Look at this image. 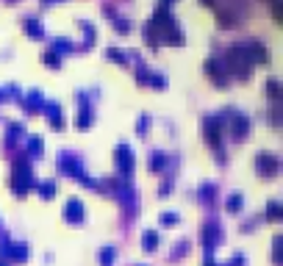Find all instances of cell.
I'll return each instance as SVG.
<instances>
[{"instance_id":"3957f363","label":"cell","mask_w":283,"mask_h":266,"mask_svg":"<svg viewBox=\"0 0 283 266\" xmlns=\"http://www.w3.org/2000/svg\"><path fill=\"white\" fill-rule=\"evenodd\" d=\"M64 214H67V219H81V216H84V208H81V203L73 197L67 203V211H64Z\"/></svg>"},{"instance_id":"5b68a950","label":"cell","mask_w":283,"mask_h":266,"mask_svg":"<svg viewBox=\"0 0 283 266\" xmlns=\"http://www.w3.org/2000/svg\"><path fill=\"white\" fill-rule=\"evenodd\" d=\"M236 208H241V197L239 194H231L228 197V211H236Z\"/></svg>"},{"instance_id":"7a4b0ae2","label":"cell","mask_w":283,"mask_h":266,"mask_svg":"<svg viewBox=\"0 0 283 266\" xmlns=\"http://www.w3.org/2000/svg\"><path fill=\"white\" fill-rule=\"evenodd\" d=\"M258 169H264V172H275V169H278V161H275L269 153H264V156H258Z\"/></svg>"},{"instance_id":"6da1fadb","label":"cell","mask_w":283,"mask_h":266,"mask_svg":"<svg viewBox=\"0 0 283 266\" xmlns=\"http://www.w3.org/2000/svg\"><path fill=\"white\" fill-rule=\"evenodd\" d=\"M117 164H120V172H131V169H133V153H131V147L122 144L120 150H117Z\"/></svg>"},{"instance_id":"52a82bcc","label":"cell","mask_w":283,"mask_h":266,"mask_svg":"<svg viewBox=\"0 0 283 266\" xmlns=\"http://www.w3.org/2000/svg\"><path fill=\"white\" fill-rule=\"evenodd\" d=\"M161 222L164 224H175L178 222V214H161Z\"/></svg>"},{"instance_id":"277c9868","label":"cell","mask_w":283,"mask_h":266,"mask_svg":"<svg viewBox=\"0 0 283 266\" xmlns=\"http://www.w3.org/2000/svg\"><path fill=\"white\" fill-rule=\"evenodd\" d=\"M142 241H145V247H147V250H153V247H156V241H158V233H156V230H145Z\"/></svg>"},{"instance_id":"8992f818","label":"cell","mask_w":283,"mask_h":266,"mask_svg":"<svg viewBox=\"0 0 283 266\" xmlns=\"http://www.w3.org/2000/svg\"><path fill=\"white\" fill-rule=\"evenodd\" d=\"M150 167H153V169H161V167H164V156H161V153H156V156H153Z\"/></svg>"}]
</instances>
